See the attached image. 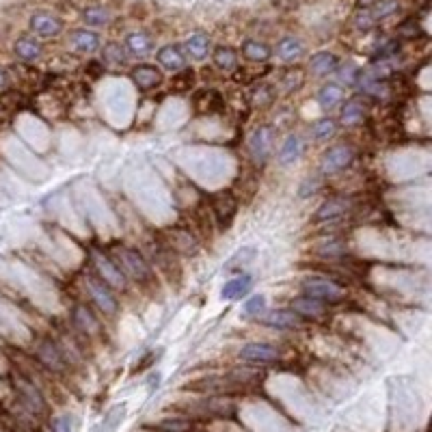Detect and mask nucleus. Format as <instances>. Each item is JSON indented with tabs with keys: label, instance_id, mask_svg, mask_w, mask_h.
Listing matches in <instances>:
<instances>
[{
	"label": "nucleus",
	"instance_id": "nucleus-24",
	"mask_svg": "<svg viewBox=\"0 0 432 432\" xmlns=\"http://www.w3.org/2000/svg\"><path fill=\"white\" fill-rule=\"evenodd\" d=\"M125 48H128L134 57H145V54L152 52L154 42H152V37L147 33L136 30V33H130L128 37H125Z\"/></svg>",
	"mask_w": 432,
	"mask_h": 432
},
{
	"label": "nucleus",
	"instance_id": "nucleus-12",
	"mask_svg": "<svg viewBox=\"0 0 432 432\" xmlns=\"http://www.w3.org/2000/svg\"><path fill=\"white\" fill-rule=\"evenodd\" d=\"M262 322L270 329H279V331H287V329H296L300 318L292 312V309H275V312H268V314H262Z\"/></svg>",
	"mask_w": 432,
	"mask_h": 432
},
{
	"label": "nucleus",
	"instance_id": "nucleus-2",
	"mask_svg": "<svg viewBox=\"0 0 432 432\" xmlns=\"http://www.w3.org/2000/svg\"><path fill=\"white\" fill-rule=\"evenodd\" d=\"M303 294L309 296V298H316L320 303H339L344 298V290L331 281L329 277H309L303 281Z\"/></svg>",
	"mask_w": 432,
	"mask_h": 432
},
{
	"label": "nucleus",
	"instance_id": "nucleus-26",
	"mask_svg": "<svg viewBox=\"0 0 432 432\" xmlns=\"http://www.w3.org/2000/svg\"><path fill=\"white\" fill-rule=\"evenodd\" d=\"M123 417H125V404H117V406H113L111 411L106 413L104 420L91 432H117V428L121 426Z\"/></svg>",
	"mask_w": 432,
	"mask_h": 432
},
{
	"label": "nucleus",
	"instance_id": "nucleus-1",
	"mask_svg": "<svg viewBox=\"0 0 432 432\" xmlns=\"http://www.w3.org/2000/svg\"><path fill=\"white\" fill-rule=\"evenodd\" d=\"M13 387H15V393H17V398H20L22 406L30 413V415H44L46 413V398H44V393L39 391V387L35 385L30 378L17 374L13 378Z\"/></svg>",
	"mask_w": 432,
	"mask_h": 432
},
{
	"label": "nucleus",
	"instance_id": "nucleus-11",
	"mask_svg": "<svg viewBox=\"0 0 432 432\" xmlns=\"http://www.w3.org/2000/svg\"><path fill=\"white\" fill-rule=\"evenodd\" d=\"M132 80L141 91H150V89H156L162 82V74H160V69L156 65L143 63V65H136L132 69Z\"/></svg>",
	"mask_w": 432,
	"mask_h": 432
},
{
	"label": "nucleus",
	"instance_id": "nucleus-3",
	"mask_svg": "<svg viewBox=\"0 0 432 432\" xmlns=\"http://www.w3.org/2000/svg\"><path fill=\"white\" fill-rule=\"evenodd\" d=\"M117 260H119L117 266L123 270V275H130L136 281H150L152 268L136 249H130V246L117 249Z\"/></svg>",
	"mask_w": 432,
	"mask_h": 432
},
{
	"label": "nucleus",
	"instance_id": "nucleus-43",
	"mask_svg": "<svg viewBox=\"0 0 432 432\" xmlns=\"http://www.w3.org/2000/svg\"><path fill=\"white\" fill-rule=\"evenodd\" d=\"M7 87H9V76H7L5 69H0V91H3V89H7Z\"/></svg>",
	"mask_w": 432,
	"mask_h": 432
},
{
	"label": "nucleus",
	"instance_id": "nucleus-40",
	"mask_svg": "<svg viewBox=\"0 0 432 432\" xmlns=\"http://www.w3.org/2000/svg\"><path fill=\"white\" fill-rule=\"evenodd\" d=\"M318 188H320V179H318V177H307V179H305V182H303L298 195L305 199V197H309V195L318 192Z\"/></svg>",
	"mask_w": 432,
	"mask_h": 432
},
{
	"label": "nucleus",
	"instance_id": "nucleus-7",
	"mask_svg": "<svg viewBox=\"0 0 432 432\" xmlns=\"http://www.w3.org/2000/svg\"><path fill=\"white\" fill-rule=\"evenodd\" d=\"M238 357L246 363H253V366H268V363H275L281 359V352L277 346L268 344V341H249L244 344L238 352Z\"/></svg>",
	"mask_w": 432,
	"mask_h": 432
},
{
	"label": "nucleus",
	"instance_id": "nucleus-34",
	"mask_svg": "<svg viewBox=\"0 0 432 432\" xmlns=\"http://www.w3.org/2000/svg\"><path fill=\"white\" fill-rule=\"evenodd\" d=\"M84 22L91 26H104L111 22V13H108L104 7H89L84 11Z\"/></svg>",
	"mask_w": 432,
	"mask_h": 432
},
{
	"label": "nucleus",
	"instance_id": "nucleus-39",
	"mask_svg": "<svg viewBox=\"0 0 432 432\" xmlns=\"http://www.w3.org/2000/svg\"><path fill=\"white\" fill-rule=\"evenodd\" d=\"M395 9H398V5H395L393 0H381V3L376 5V9L372 11V15H374V20H378V17H387V15H391Z\"/></svg>",
	"mask_w": 432,
	"mask_h": 432
},
{
	"label": "nucleus",
	"instance_id": "nucleus-19",
	"mask_svg": "<svg viewBox=\"0 0 432 432\" xmlns=\"http://www.w3.org/2000/svg\"><path fill=\"white\" fill-rule=\"evenodd\" d=\"M324 303L316 300V298H309V296H298L292 300V312L298 316V318H320L324 314Z\"/></svg>",
	"mask_w": 432,
	"mask_h": 432
},
{
	"label": "nucleus",
	"instance_id": "nucleus-32",
	"mask_svg": "<svg viewBox=\"0 0 432 432\" xmlns=\"http://www.w3.org/2000/svg\"><path fill=\"white\" fill-rule=\"evenodd\" d=\"M335 132H337V125H335V121L329 119V117L318 119V121L312 125V138L318 141V143H324V141L333 138Z\"/></svg>",
	"mask_w": 432,
	"mask_h": 432
},
{
	"label": "nucleus",
	"instance_id": "nucleus-42",
	"mask_svg": "<svg viewBox=\"0 0 432 432\" xmlns=\"http://www.w3.org/2000/svg\"><path fill=\"white\" fill-rule=\"evenodd\" d=\"M374 15H372V11H363V13H359L357 15V26L359 28H363V30H370L372 26H374Z\"/></svg>",
	"mask_w": 432,
	"mask_h": 432
},
{
	"label": "nucleus",
	"instance_id": "nucleus-17",
	"mask_svg": "<svg viewBox=\"0 0 432 432\" xmlns=\"http://www.w3.org/2000/svg\"><path fill=\"white\" fill-rule=\"evenodd\" d=\"M71 320H74L76 329L82 331V333H87V335H93L100 329L98 318L93 316V312L89 309L87 305H76V307L71 309Z\"/></svg>",
	"mask_w": 432,
	"mask_h": 432
},
{
	"label": "nucleus",
	"instance_id": "nucleus-38",
	"mask_svg": "<svg viewBox=\"0 0 432 432\" xmlns=\"http://www.w3.org/2000/svg\"><path fill=\"white\" fill-rule=\"evenodd\" d=\"M50 432H74V420L69 415H59L50 422Z\"/></svg>",
	"mask_w": 432,
	"mask_h": 432
},
{
	"label": "nucleus",
	"instance_id": "nucleus-13",
	"mask_svg": "<svg viewBox=\"0 0 432 432\" xmlns=\"http://www.w3.org/2000/svg\"><path fill=\"white\" fill-rule=\"evenodd\" d=\"M251 287H253V277H251V275H238V277L229 279L223 285L221 296L225 300H240V298H244L251 292Z\"/></svg>",
	"mask_w": 432,
	"mask_h": 432
},
{
	"label": "nucleus",
	"instance_id": "nucleus-10",
	"mask_svg": "<svg viewBox=\"0 0 432 432\" xmlns=\"http://www.w3.org/2000/svg\"><path fill=\"white\" fill-rule=\"evenodd\" d=\"M30 28L35 30V35H39V37H54V35H59L63 30V22L57 15L42 11L30 17Z\"/></svg>",
	"mask_w": 432,
	"mask_h": 432
},
{
	"label": "nucleus",
	"instance_id": "nucleus-15",
	"mask_svg": "<svg viewBox=\"0 0 432 432\" xmlns=\"http://www.w3.org/2000/svg\"><path fill=\"white\" fill-rule=\"evenodd\" d=\"M348 208H350V204H348V199H341V197H335V199H329V201H324L320 208H318V212H316V221L318 223H324V221H337V219H341V216H344L346 212H348Z\"/></svg>",
	"mask_w": 432,
	"mask_h": 432
},
{
	"label": "nucleus",
	"instance_id": "nucleus-33",
	"mask_svg": "<svg viewBox=\"0 0 432 432\" xmlns=\"http://www.w3.org/2000/svg\"><path fill=\"white\" fill-rule=\"evenodd\" d=\"M192 428V424L184 417H167L156 424V430L160 432H188Z\"/></svg>",
	"mask_w": 432,
	"mask_h": 432
},
{
	"label": "nucleus",
	"instance_id": "nucleus-21",
	"mask_svg": "<svg viewBox=\"0 0 432 432\" xmlns=\"http://www.w3.org/2000/svg\"><path fill=\"white\" fill-rule=\"evenodd\" d=\"M305 152V143L300 136L296 134H290L285 141H283V145L279 150V162L281 165H292V162H296Z\"/></svg>",
	"mask_w": 432,
	"mask_h": 432
},
{
	"label": "nucleus",
	"instance_id": "nucleus-29",
	"mask_svg": "<svg viewBox=\"0 0 432 432\" xmlns=\"http://www.w3.org/2000/svg\"><path fill=\"white\" fill-rule=\"evenodd\" d=\"M242 54L249 59V61H258V63H264V61H268L270 59V48L266 46V44H262V42H258V39H246L244 44H242Z\"/></svg>",
	"mask_w": 432,
	"mask_h": 432
},
{
	"label": "nucleus",
	"instance_id": "nucleus-37",
	"mask_svg": "<svg viewBox=\"0 0 432 432\" xmlns=\"http://www.w3.org/2000/svg\"><path fill=\"white\" fill-rule=\"evenodd\" d=\"M104 59L111 61V63H125V52L121 48V44H108L104 48Z\"/></svg>",
	"mask_w": 432,
	"mask_h": 432
},
{
	"label": "nucleus",
	"instance_id": "nucleus-41",
	"mask_svg": "<svg viewBox=\"0 0 432 432\" xmlns=\"http://www.w3.org/2000/svg\"><path fill=\"white\" fill-rule=\"evenodd\" d=\"M344 244L341 242H329V244H324V249H320V253L322 255H327V258H337V255H341L344 253Z\"/></svg>",
	"mask_w": 432,
	"mask_h": 432
},
{
	"label": "nucleus",
	"instance_id": "nucleus-8",
	"mask_svg": "<svg viewBox=\"0 0 432 432\" xmlns=\"http://www.w3.org/2000/svg\"><path fill=\"white\" fill-rule=\"evenodd\" d=\"M37 359L44 368H48L50 372H63L67 368L65 354L63 350L57 346V341L52 339H42L37 344Z\"/></svg>",
	"mask_w": 432,
	"mask_h": 432
},
{
	"label": "nucleus",
	"instance_id": "nucleus-31",
	"mask_svg": "<svg viewBox=\"0 0 432 432\" xmlns=\"http://www.w3.org/2000/svg\"><path fill=\"white\" fill-rule=\"evenodd\" d=\"M357 84H359V89H361L363 93H370V96H374V98H381L383 93H385V84L378 80L372 71H366V74H359V78H357Z\"/></svg>",
	"mask_w": 432,
	"mask_h": 432
},
{
	"label": "nucleus",
	"instance_id": "nucleus-28",
	"mask_svg": "<svg viewBox=\"0 0 432 432\" xmlns=\"http://www.w3.org/2000/svg\"><path fill=\"white\" fill-rule=\"evenodd\" d=\"M186 50L192 59L197 61H201L208 57V52H210V37L204 33H192L190 37L186 39Z\"/></svg>",
	"mask_w": 432,
	"mask_h": 432
},
{
	"label": "nucleus",
	"instance_id": "nucleus-5",
	"mask_svg": "<svg viewBox=\"0 0 432 432\" xmlns=\"http://www.w3.org/2000/svg\"><path fill=\"white\" fill-rule=\"evenodd\" d=\"M91 260L96 264V270H98V277L111 287V290H123L125 287V275L123 270L117 266L115 260H111L106 253H102V251H93L91 253Z\"/></svg>",
	"mask_w": 432,
	"mask_h": 432
},
{
	"label": "nucleus",
	"instance_id": "nucleus-20",
	"mask_svg": "<svg viewBox=\"0 0 432 432\" xmlns=\"http://www.w3.org/2000/svg\"><path fill=\"white\" fill-rule=\"evenodd\" d=\"M236 199L229 195V192H223L216 197V201H214V214H216V219H219V223L223 227H227L231 223V219L236 216Z\"/></svg>",
	"mask_w": 432,
	"mask_h": 432
},
{
	"label": "nucleus",
	"instance_id": "nucleus-4",
	"mask_svg": "<svg viewBox=\"0 0 432 432\" xmlns=\"http://www.w3.org/2000/svg\"><path fill=\"white\" fill-rule=\"evenodd\" d=\"M84 287H87L89 296L93 298V303L98 305L100 312H102L104 316H115V314H117L119 303H117V298H115V294H113L111 287H108L100 277H96V275H87V277H84Z\"/></svg>",
	"mask_w": 432,
	"mask_h": 432
},
{
	"label": "nucleus",
	"instance_id": "nucleus-30",
	"mask_svg": "<svg viewBox=\"0 0 432 432\" xmlns=\"http://www.w3.org/2000/svg\"><path fill=\"white\" fill-rule=\"evenodd\" d=\"M212 59H214V65L216 67L229 71V69H233V67L238 65V52L233 50V48H229V46H219V48L214 50Z\"/></svg>",
	"mask_w": 432,
	"mask_h": 432
},
{
	"label": "nucleus",
	"instance_id": "nucleus-25",
	"mask_svg": "<svg viewBox=\"0 0 432 432\" xmlns=\"http://www.w3.org/2000/svg\"><path fill=\"white\" fill-rule=\"evenodd\" d=\"M341 100H344V91H341V87L337 82L324 84L318 91V104L324 108V111H331V108H335Z\"/></svg>",
	"mask_w": 432,
	"mask_h": 432
},
{
	"label": "nucleus",
	"instance_id": "nucleus-35",
	"mask_svg": "<svg viewBox=\"0 0 432 432\" xmlns=\"http://www.w3.org/2000/svg\"><path fill=\"white\" fill-rule=\"evenodd\" d=\"M266 309V296L262 294H253V296H249L242 305V312L246 316H262Z\"/></svg>",
	"mask_w": 432,
	"mask_h": 432
},
{
	"label": "nucleus",
	"instance_id": "nucleus-6",
	"mask_svg": "<svg viewBox=\"0 0 432 432\" xmlns=\"http://www.w3.org/2000/svg\"><path fill=\"white\" fill-rule=\"evenodd\" d=\"M352 160H354V150L350 145H333L320 158V173L335 175L339 171H344L346 167H350Z\"/></svg>",
	"mask_w": 432,
	"mask_h": 432
},
{
	"label": "nucleus",
	"instance_id": "nucleus-23",
	"mask_svg": "<svg viewBox=\"0 0 432 432\" xmlns=\"http://www.w3.org/2000/svg\"><path fill=\"white\" fill-rule=\"evenodd\" d=\"M71 46L82 54H91L100 48V37H98V33L82 28L71 35Z\"/></svg>",
	"mask_w": 432,
	"mask_h": 432
},
{
	"label": "nucleus",
	"instance_id": "nucleus-36",
	"mask_svg": "<svg viewBox=\"0 0 432 432\" xmlns=\"http://www.w3.org/2000/svg\"><path fill=\"white\" fill-rule=\"evenodd\" d=\"M335 71H337V78H339V82H344V84H348V87L357 84V78H359V74H361V71L357 69V65H354V63H346V65L337 67Z\"/></svg>",
	"mask_w": 432,
	"mask_h": 432
},
{
	"label": "nucleus",
	"instance_id": "nucleus-22",
	"mask_svg": "<svg viewBox=\"0 0 432 432\" xmlns=\"http://www.w3.org/2000/svg\"><path fill=\"white\" fill-rule=\"evenodd\" d=\"M13 50H15V57L26 61V63L37 61L42 57V52H44L42 44L35 39V37H20V39L15 42V48Z\"/></svg>",
	"mask_w": 432,
	"mask_h": 432
},
{
	"label": "nucleus",
	"instance_id": "nucleus-16",
	"mask_svg": "<svg viewBox=\"0 0 432 432\" xmlns=\"http://www.w3.org/2000/svg\"><path fill=\"white\" fill-rule=\"evenodd\" d=\"M368 113V104L361 100V98H350L346 100V104L341 106V113H339V119L344 125H357L359 121H363Z\"/></svg>",
	"mask_w": 432,
	"mask_h": 432
},
{
	"label": "nucleus",
	"instance_id": "nucleus-27",
	"mask_svg": "<svg viewBox=\"0 0 432 432\" xmlns=\"http://www.w3.org/2000/svg\"><path fill=\"white\" fill-rule=\"evenodd\" d=\"M303 52H305V48H303L300 39H296V37H283V39L277 44V54H279V59H281V61H287V63L300 59V57H303Z\"/></svg>",
	"mask_w": 432,
	"mask_h": 432
},
{
	"label": "nucleus",
	"instance_id": "nucleus-14",
	"mask_svg": "<svg viewBox=\"0 0 432 432\" xmlns=\"http://www.w3.org/2000/svg\"><path fill=\"white\" fill-rule=\"evenodd\" d=\"M156 59L158 63L169 69V71H179V69H184L186 67V54L184 50L179 48V46H165V48H160L158 54H156Z\"/></svg>",
	"mask_w": 432,
	"mask_h": 432
},
{
	"label": "nucleus",
	"instance_id": "nucleus-18",
	"mask_svg": "<svg viewBox=\"0 0 432 432\" xmlns=\"http://www.w3.org/2000/svg\"><path fill=\"white\" fill-rule=\"evenodd\" d=\"M339 67V61L335 54L331 52H318L312 57L309 61V69L314 76H329V74H335V69Z\"/></svg>",
	"mask_w": 432,
	"mask_h": 432
},
{
	"label": "nucleus",
	"instance_id": "nucleus-9",
	"mask_svg": "<svg viewBox=\"0 0 432 432\" xmlns=\"http://www.w3.org/2000/svg\"><path fill=\"white\" fill-rule=\"evenodd\" d=\"M249 152L258 165H264V162L268 160L270 152H273V130H270L268 125H260V128L251 134Z\"/></svg>",
	"mask_w": 432,
	"mask_h": 432
}]
</instances>
